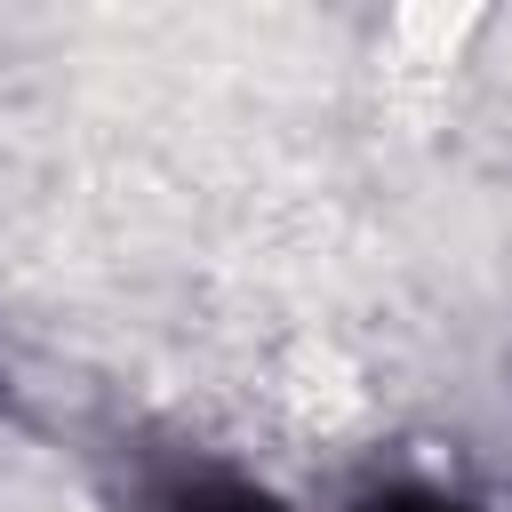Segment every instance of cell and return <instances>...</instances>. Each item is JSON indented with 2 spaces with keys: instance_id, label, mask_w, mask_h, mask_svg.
Here are the masks:
<instances>
[{
  "instance_id": "6da1fadb",
  "label": "cell",
  "mask_w": 512,
  "mask_h": 512,
  "mask_svg": "<svg viewBox=\"0 0 512 512\" xmlns=\"http://www.w3.org/2000/svg\"><path fill=\"white\" fill-rule=\"evenodd\" d=\"M368 512H464V504H440V496H392V504H368Z\"/></svg>"
}]
</instances>
